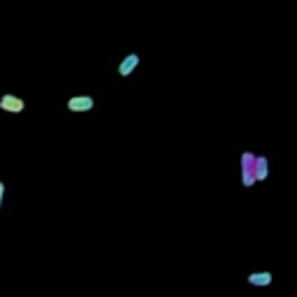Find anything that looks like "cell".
Here are the masks:
<instances>
[{
	"instance_id": "cell-5",
	"label": "cell",
	"mask_w": 297,
	"mask_h": 297,
	"mask_svg": "<svg viewBox=\"0 0 297 297\" xmlns=\"http://www.w3.org/2000/svg\"><path fill=\"white\" fill-rule=\"evenodd\" d=\"M272 279H274V276H272V272H253V274H249V279H246V281L251 283L253 288H267V286H269V283H272Z\"/></svg>"
},
{
	"instance_id": "cell-7",
	"label": "cell",
	"mask_w": 297,
	"mask_h": 297,
	"mask_svg": "<svg viewBox=\"0 0 297 297\" xmlns=\"http://www.w3.org/2000/svg\"><path fill=\"white\" fill-rule=\"evenodd\" d=\"M253 183H255V176H253L251 170H242V186H244V188H251Z\"/></svg>"
},
{
	"instance_id": "cell-4",
	"label": "cell",
	"mask_w": 297,
	"mask_h": 297,
	"mask_svg": "<svg viewBox=\"0 0 297 297\" xmlns=\"http://www.w3.org/2000/svg\"><path fill=\"white\" fill-rule=\"evenodd\" d=\"M139 65V53H128L121 63H119V75L121 77H130Z\"/></svg>"
},
{
	"instance_id": "cell-1",
	"label": "cell",
	"mask_w": 297,
	"mask_h": 297,
	"mask_svg": "<svg viewBox=\"0 0 297 297\" xmlns=\"http://www.w3.org/2000/svg\"><path fill=\"white\" fill-rule=\"evenodd\" d=\"M0 109L9 112V114H21L26 109V102H23V98L14 95V93H5V95H0Z\"/></svg>"
},
{
	"instance_id": "cell-8",
	"label": "cell",
	"mask_w": 297,
	"mask_h": 297,
	"mask_svg": "<svg viewBox=\"0 0 297 297\" xmlns=\"http://www.w3.org/2000/svg\"><path fill=\"white\" fill-rule=\"evenodd\" d=\"M2 195H5V183L0 181V207H2Z\"/></svg>"
},
{
	"instance_id": "cell-6",
	"label": "cell",
	"mask_w": 297,
	"mask_h": 297,
	"mask_svg": "<svg viewBox=\"0 0 297 297\" xmlns=\"http://www.w3.org/2000/svg\"><path fill=\"white\" fill-rule=\"evenodd\" d=\"M253 160H255V153H251V151L242 153V170H251L253 172Z\"/></svg>"
},
{
	"instance_id": "cell-2",
	"label": "cell",
	"mask_w": 297,
	"mask_h": 297,
	"mask_svg": "<svg viewBox=\"0 0 297 297\" xmlns=\"http://www.w3.org/2000/svg\"><path fill=\"white\" fill-rule=\"evenodd\" d=\"M93 107H95V100L91 95H72L68 100V109L70 112H75V114H82V112H91Z\"/></svg>"
},
{
	"instance_id": "cell-3",
	"label": "cell",
	"mask_w": 297,
	"mask_h": 297,
	"mask_svg": "<svg viewBox=\"0 0 297 297\" xmlns=\"http://www.w3.org/2000/svg\"><path fill=\"white\" fill-rule=\"evenodd\" d=\"M253 176H255V181H265L269 176V160H267V156H255V160H253Z\"/></svg>"
}]
</instances>
